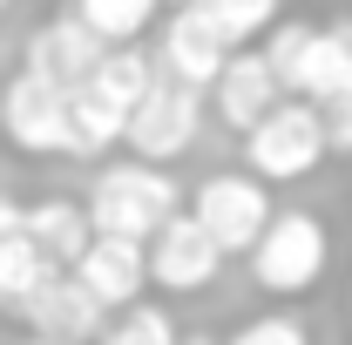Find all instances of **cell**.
<instances>
[{
    "label": "cell",
    "instance_id": "1",
    "mask_svg": "<svg viewBox=\"0 0 352 345\" xmlns=\"http://www.w3.org/2000/svg\"><path fill=\"white\" fill-rule=\"evenodd\" d=\"M82 210H88L95 237H135V244H149L183 203H176V183H170L163 163H109V170H95Z\"/></svg>",
    "mask_w": 352,
    "mask_h": 345
},
{
    "label": "cell",
    "instance_id": "2",
    "mask_svg": "<svg viewBox=\"0 0 352 345\" xmlns=\"http://www.w3.org/2000/svg\"><path fill=\"white\" fill-rule=\"evenodd\" d=\"M251 258V278L271 298H305L311 285L325 278V258H332V237L311 210H271L258 230V244L244 251Z\"/></svg>",
    "mask_w": 352,
    "mask_h": 345
},
{
    "label": "cell",
    "instance_id": "3",
    "mask_svg": "<svg viewBox=\"0 0 352 345\" xmlns=\"http://www.w3.org/2000/svg\"><path fill=\"white\" fill-rule=\"evenodd\" d=\"M244 163L258 183H305L325 163V129H318V109L285 95L271 115H258L244 129Z\"/></svg>",
    "mask_w": 352,
    "mask_h": 345
},
{
    "label": "cell",
    "instance_id": "4",
    "mask_svg": "<svg viewBox=\"0 0 352 345\" xmlns=\"http://www.w3.org/2000/svg\"><path fill=\"white\" fill-rule=\"evenodd\" d=\"M190 216H197V230L217 244L223 258H244L258 244L264 216H271V183H258L251 170H217V176L197 183Z\"/></svg>",
    "mask_w": 352,
    "mask_h": 345
},
{
    "label": "cell",
    "instance_id": "5",
    "mask_svg": "<svg viewBox=\"0 0 352 345\" xmlns=\"http://www.w3.org/2000/svg\"><path fill=\"white\" fill-rule=\"evenodd\" d=\"M204 129V95L183 82H156L142 88V102L129 109V122H122V142H129L135 163H176L190 142Z\"/></svg>",
    "mask_w": 352,
    "mask_h": 345
},
{
    "label": "cell",
    "instance_id": "6",
    "mask_svg": "<svg viewBox=\"0 0 352 345\" xmlns=\"http://www.w3.org/2000/svg\"><path fill=\"white\" fill-rule=\"evenodd\" d=\"M0 135L21 156H68V88L21 68L0 88Z\"/></svg>",
    "mask_w": 352,
    "mask_h": 345
},
{
    "label": "cell",
    "instance_id": "7",
    "mask_svg": "<svg viewBox=\"0 0 352 345\" xmlns=\"http://www.w3.org/2000/svg\"><path fill=\"white\" fill-rule=\"evenodd\" d=\"M142 264H149V285H163V291H176V298H190V291H210L223 271V251L197 230V216L176 210L149 244H142Z\"/></svg>",
    "mask_w": 352,
    "mask_h": 345
},
{
    "label": "cell",
    "instance_id": "8",
    "mask_svg": "<svg viewBox=\"0 0 352 345\" xmlns=\"http://www.w3.org/2000/svg\"><path fill=\"white\" fill-rule=\"evenodd\" d=\"M223 54H230V41H223L217 27L204 21V14H190V7H176L170 21H163V34H156V75L163 82H183V88H204L217 82V68H223Z\"/></svg>",
    "mask_w": 352,
    "mask_h": 345
},
{
    "label": "cell",
    "instance_id": "9",
    "mask_svg": "<svg viewBox=\"0 0 352 345\" xmlns=\"http://www.w3.org/2000/svg\"><path fill=\"white\" fill-rule=\"evenodd\" d=\"M204 95H210L217 122H223V129H237V135L285 102V88H278V75H271V61H264L258 47H230L223 68H217V82L204 88Z\"/></svg>",
    "mask_w": 352,
    "mask_h": 345
},
{
    "label": "cell",
    "instance_id": "10",
    "mask_svg": "<svg viewBox=\"0 0 352 345\" xmlns=\"http://www.w3.org/2000/svg\"><path fill=\"white\" fill-rule=\"evenodd\" d=\"M68 271H75V285L102 311H122V304H135L149 291V264H142V244L135 237H88L82 258L68 264Z\"/></svg>",
    "mask_w": 352,
    "mask_h": 345
},
{
    "label": "cell",
    "instance_id": "11",
    "mask_svg": "<svg viewBox=\"0 0 352 345\" xmlns=\"http://www.w3.org/2000/svg\"><path fill=\"white\" fill-rule=\"evenodd\" d=\"M285 95H298V102L352 95V21L305 27V41L292 54V75H285Z\"/></svg>",
    "mask_w": 352,
    "mask_h": 345
},
{
    "label": "cell",
    "instance_id": "12",
    "mask_svg": "<svg viewBox=\"0 0 352 345\" xmlns=\"http://www.w3.org/2000/svg\"><path fill=\"white\" fill-rule=\"evenodd\" d=\"M95 61H102V41L88 34L75 14H54V21H41L34 34H28V75H41V82H54V88H75V82H88L95 75Z\"/></svg>",
    "mask_w": 352,
    "mask_h": 345
},
{
    "label": "cell",
    "instance_id": "13",
    "mask_svg": "<svg viewBox=\"0 0 352 345\" xmlns=\"http://www.w3.org/2000/svg\"><path fill=\"white\" fill-rule=\"evenodd\" d=\"M102 318H109V311L75 285V271H54L41 291L21 304V325H28V332H41V339H68V345H88L95 332H102Z\"/></svg>",
    "mask_w": 352,
    "mask_h": 345
},
{
    "label": "cell",
    "instance_id": "14",
    "mask_svg": "<svg viewBox=\"0 0 352 345\" xmlns=\"http://www.w3.org/2000/svg\"><path fill=\"white\" fill-rule=\"evenodd\" d=\"M14 230H21L54 271H68V264L82 258V244L95 237V230H88V210H82V203H68V197H41V203H28V210L14 216Z\"/></svg>",
    "mask_w": 352,
    "mask_h": 345
},
{
    "label": "cell",
    "instance_id": "15",
    "mask_svg": "<svg viewBox=\"0 0 352 345\" xmlns=\"http://www.w3.org/2000/svg\"><path fill=\"white\" fill-rule=\"evenodd\" d=\"M156 82V61L142 54V47H102V61H95V75H88V88L102 95V102H116L122 109V122H129V109L142 102V88Z\"/></svg>",
    "mask_w": 352,
    "mask_h": 345
},
{
    "label": "cell",
    "instance_id": "16",
    "mask_svg": "<svg viewBox=\"0 0 352 345\" xmlns=\"http://www.w3.org/2000/svg\"><path fill=\"white\" fill-rule=\"evenodd\" d=\"M109 142H122V109L102 102L88 82L68 88V156H102Z\"/></svg>",
    "mask_w": 352,
    "mask_h": 345
},
{
    "label": "cell",
    "instance_id": "17",
    "mask_svg": "<svg viewBox=\"0 0 352 345\" xmlns=\"http://www.w3.org/2000/svg\"><path fill=\"white\" fill-rule=\"evenodd\" d=\"M156 7H163V0H68V14H75L102 47H129L135 34L156 21Z\"/></svg>",
    "mask_w": 352,
    "mask_h": 345
},
{
    "label": "cell",
    "instance_id": "18",
    "mask_svg": "<svg viewBox=\"0 0 352 345\" xmlns=\"http://www.w3.org/2000/svg\"><path fill=\"white\" fill-rule=\"evenodd\" d=\"M47 278H54V264H47L21 230H7V237H0V311H21Z\"/></svg>",
    "mask_w": 352,
    "mask_h": 345
},
{
    "label": "cell",
    "instance_id": "19",
    "mask_svg": "<svg viewBox=\"0 0 352 345\" xmlns=\"http://www.w3.org/2000/svg\"><path fill=\"white\" fill-rule=\"evenodd\" d=\"M183 7H190V14H204L230 47H244L251 34H264V27L278 21V7H285V0H183Z\"/></svg>",
    "mask_w": 352,
    "mask_h": 345
},
{
    "label": "cell",
    "instance_id": "20",
    "mask_svg": "<svg viewBox=\"0 0 352 345\" xmlns=\"http://www.w3.org/2000/svg\"><path fill=\"white\" fill-rule=\"evenodd\" d=\"M95 345H176V325H170V311H156V304L135 298V304H122V311L102 318Z\"/></svg>",
    "mask_w": 352,
    "mask_h": 345
},
{
    "label": "cell",
    "instance_id": "21",
    "mask_svg": "<svg viewBox=\"0 0 352 345\" xmlns=\"http://www.w3.org/2000/svg\"><path fill=\"white\" fill-rule=\"evenodd\" d=\"M230 345H311V332H305V318H292V311H264L251 325H237Z\"/></svg>",
    "mask_w": 352,
    "mask_h": 345
},
{
    "label": "cell",
    "instance_id": "22",
    "mask_svg": "<svg viewBox=\"0 0 352 345\" xmlns=\"http://www.w3.org/2000/svg\"><path fill=\"white\" fill-rule=\"evenodd\" d=\"M318 109V129H325V156L339 149L352 156V95H325V102H311Z\"/></svg>",
    "mask_w": 352,
    "mask_h": 345
},
{
    "label": "cell",
    "instance_id": "23",
    "mask_svg": "<svg viewBox=\"0 0 352 345\" xmlns=\"http://www.w3.org/2000/svg\"><path fill=\"white\" fill-rule=\"evenodd\" d=\"M14 216H21V210H14V203H7V197H0V237H7V230H14Z\"/></svg>",
    "mask_w": 352,
    "mask_h": 345
},
{
    "label": "cell",
    "instance_id": "24",
    "mask_svg": "<svg viewBox=\"0 0 352 345\" xmlns=\"http://www.w3.org/2000/svg\"><path fill=\"white\" fill-rule=\"evenodd\" d=\"M21 345H68V339H41V332H28V339H21Z\"/></svg>",
    "mask_w": 352,
    "mask_h": 345
},
{
    "label": "cell",
    "instance_id": "25",
    "mask_svg": "<svg viewBox=\"0 0 352 345\" xmlns=\"http://www.w3.org/2000/svg\"><path fill=\"white\" fill-rule=\"evenodd\" d=\"M0 14H7V0H0Z\"/></svg>",
    "mask_w": 352,
    "mask_h": 345
}]
</instances>
